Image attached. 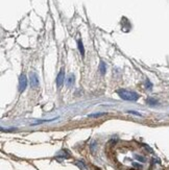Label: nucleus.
I'll return each instance as SVG.
<instances>
[{
	"label": "nucleus",
	"mask_w": 169,
	"mask_h": 170,
	"mask_svg": "<svg viewBox=\"0 0 169 170\" xmlns=\"http://www.w3.org/2000/svg\"><path fill=\"white\" fill-rule=\"evenodd\" d=\"M117 94L121 99L126 101H136L139 98V95H138L136 92L130 91V90H125V89H119L117 90Z\"/></svg>",
	"instance_id": "nucleus-1"
},
{
	"label": "nucleus",
	"mask_w": 169,
	"mask_h": 170,
	"mask_svg": "<svg viewBox=\"0 0 169 170\" xmlns=\"http://www.w3.org/2000/svg\"><path fill=\"white\" fill-rule=\"evenodd\" d=\"M27 87V78L24 74H21L19 77V92H24V90Z\"/></svg>",
	"instance_id": "nucleus-2"
},
{
	"label": "nucleus",
	"mask_w": 169,
	"mask_h": 170,
	"mask_svg": "<svg viewBox=\"0 0 169 170\" xmlns=\"http://www.w3.org/2000/svg\"><path fill=\"white\" fill-rule=\"evenodd\" d=\"M29 82H30V86H31L32 88H37V87H39L40 82H39V77H38L36 72L29 73Z\"/></svg>",
	"instance_id": "nucleus-3"
},
{
	"label": "nucleus",
	"mask_w": 169,
	"mask_h": 170,
	"mask_svg": "<svg viewBox=\"0 0 169 170\" xmlns=\"http://www.w3.org/2000/svg\"><path fill=\"white\" fill-rule=\"evenodd\" d=\"M64 81H65V69H64V68H62V69H61V71L58 72V76H56V81H55L58 88H60V87L64 84Z\"/></svg>",
	"instance_id": "nucleus-4"
},
{
	"label": "nucleus",
	"mask_w": 169,
	"mask_h": 170,
	"mask_svg": "<svg viewBox=\"0 0 169 170\" xmlns=\"http://www.w3.org/2000/svg\"><path fill=\"white\" fill-rule=\"evenodd\" d=\"M146 103H147V105H158V103H159V101L157 100L156 98H154V97H148L146 99Z\"/></svg>",
	"instance_id": "nucleus-5"
},
{
	"label": "nucleus",
	"mask_w": 169,
	"mask_h": 170,
	"mask_svg": "<svg viewBox=\"0 0 169 170\" xmlns=\"http://www.w3.org/2000/svg\"><path fill=\"white\" fill-rule=\"evenodd\" d=\"M74 79H75L74 75L73 74H70L69 76H68V78H67V86L68 87L73 86V85H74Z\"/></svg>",
	"instance_id": "nucleus-6"
},
{
	"label": "nucleus",
	"mask_w": 169,
	"mask_h": 170,
	"mask_svg": "<svg viewBox=\"0 0 169 170\" xmlns=\"http://www.w3.org/2000/svg\"><path fill=\"white\" fill-rule=\"evenodd\" d=\"M99 71L102 75H104L105 72H107V66H105V63L102 62V61L99 64Z\"/></svg>",
	"instance_id": "nucleus-7"
},
{
	"label": "nucleus",
	"mask_w": 169,
	"mask_h": 170,
	"mask_svg": "<svg viewBox=\"0 0 169 170\" xmlns=\"http://www.w3.org/2000/svg\"><path fill=\"white\" fill-rule=\"evenodd\" d=\"M77 45H78V50L79 52H81V56H85V48H84V45H83V42H81V40H78V42H77Z\"/></svg>",
	"instance_id": "nucleus-8"
},
{
	"label": "nucleus",
	"mask_w": 169,
	"mask_h": 170,
	"mask_svg": "<svg viewBox=\"0 0 169 170\" xmlns=\"http://www.w3.org/2000/svg\"><path fill=\"white\" fill-rule=\"evenodd\" d=\"M103 115H107V113H97V114H92V115H89V117H90V118H95V117L103 116Z\"/></svg>",
	"instance_id": "nucleus-9"
},
{
	"label": "nucleus",
	"mask_w": 169,
	"mask_h": 170,
	"mask_svg": "<svg viewBox=\"0 0 169 170\" xmlns=\"http://www.w3.org/2000/svg\"><path fill=\"white\" fill-rule=\"evenodd\" d=\"M145 87H146V89H148V90L152 89V84L150 82L149 79H146V82H145Z\"/></svg>",
	"instance_id": "nucleus-10"
},
{
	"label": "nucleus",
	"mask_w": 169,
	"mask_h": 170,
	"mask_svg": "<svg viewBox=\"0 0 169 170\" xmlns=\"http://www.w3.org/2000/svg\"><path fill=\"white\" fill-rule=\"evenodd\" d=\"M128 113H130V114H134V115H136V116H142V115H141L140 113L136 112V111H128Z\"/></svg>",
	"instance_id": "nucleus-11"
},
{
	"label": "nucleus",
	"mask_w": 169,
	"mask_h": 170,
	"mask_svg": "<svg viewBox=\"0 0 169 170\" xmlns=\"http://www.w3.org/2000/svg\"><path fill=\"white\" fill-rule=\"evenodd\" d=\"M76 164L78 165V166L81 167V169H84V170H85V166H84V164H83V163H81V162H76Z\"/></svg>",
	"instance_id": "nucleus-12"
}]
</instances>
